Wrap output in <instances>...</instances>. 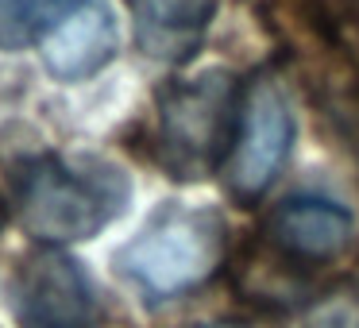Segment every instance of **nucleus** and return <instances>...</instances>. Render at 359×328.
Returning <instances> with one entry per match:
<instances>
[{
  "label": "nucleus",
  "instance_id": "nucleus-3",
  "mask_svg": "<svg viewBox=\"0 0 359 328\" xmlns=\"http://www.w3.org/2000/svg\"><path fill=\"white\" fill-rule=\"evenodd\" d=\"M243 81L232 70H201L158 89L155 155L170 178L197 182L224 166L240 116Z\"/></svg>",
  "mask_w": 359,
  "mask_h": 328
},
{
  "label": "nucleus",
  "instance_id": "nucleus-4",
  "mask_svg": "<svg viewBox=\"0 0 359 328\" xmlns=\"http://www.w3.org/2000/svg\"><path fill=\"white\" fill-rule=\"evenodd\" d=\"M294 147V109L286 86L271 70H259L243 81L240 116H236L232 147L224 155L220 178L240 205H255L278 182L282 166L290 163Z\"/></svg>",
  "mask_w": 359,
  "mask_h": 328
},
{
  "label": "nucleus",
  "instance_id": "nucleus-11",
  "mask_svg": "<svg viewBox=\"0 0 359 328\" xmlns=\"http://www.w3.org/2000/svg\"><path fill=\"white\" fill-rule=\"evenodd\" d=\"M313 101L359 166V81H313Z\"/></svg>",
  "mask_w": 359,
  "mask_h": 328
},
{
  "label": "nucleus",
  "instance_id": "nucleus-8",
  "mask_svg": "<svg viewBox=\"0 0 359 328\" xmlns=\"http://www.w3.org/2000/svg\"><path fill=\"white\" fill-rule=\"evenodd\" d=\"M35 47L43 55V66L58 81H86L112 62L120 32L101 0H74L70 8L50 20Z\"/></svg>",
  "mask_w": 359,
  "mask_h": 328
},
{
  "label": "nucleus",
  "instance_id": "nucleus-9",
  "mask_svg": "<svg viewBox=\"0 0 359 328\" xmlns=\"http://www.w3.org/2000/svg\"><path fill=\"white\" fill-rule=\"evenodd\" d=\"M135 20L143 55L163 62H186L197 55L220 0H124Z\"/></svg>",
  "mask_w": 359,
  "mask_h": 328
},
{
  "label": "nucleus",
  "instance_id": "nucleus-10",
  "mask_svg": "<svg viewBox=\"0 0 359 328\" xmlns=\"http://www.w3.org/2000/svg\"><path fill=\"white\" fill-rule=\"evenodd\" d=\"M74 0H0V50H24L39 43L58 12Z\"/></svg>",
  "mask_w": 359,
  "mask_h": 328
},
{
  "label": "nucleus",
  "instance_id": "nucleus-2",
  "mask_svg": "<svg viewBox=\"0 0 359 328\" xmlns=\"http://www.w3.org/2000/svg\"><path fill=\"white\" fill-rule=\"evenodd\" d=\"M228 251V224L205 205H163L116 251V271L147 301H174L205 286Z\"/></svg>",
  "mask_w": 359,
  "mask_h": 328
},
{
  "label": "nucleus",
  "instance_id": "nucleus-6",
  "mask_svg": "<svg viewBox=\"0 0 359 328\" xmlns=\"http://www.w3.org/2000/svg\"><path fill=\"white\" fill-rule=\"evenodd\" d=\"M12 305L24 328H101L93 282L62 251H39L20 263Z\"/></svg>",
  "mask_w": 359,
  "mask_h": 328
},
{
  "label": "nucleus",
  "instance_id": "nucleus-12",
  "mask_svg": "<svg viewBox=\"0 0 359 328\" xmlns=\"http://www.w3.org/2000/svg\"><path fill=\"white\" fill-rule=\"evenodd\" d=\"M302 328H359V294H328L309 305Z\"/></svg>",
  "mask_w": 359,
  "mask_h": 328
},
{
  "label": "nucleus",
  "instance_id": "nucleus-1",
  "mask_svg": "<svg viewBox=\"0 0 359 328\" xmlns=\"http://www.w3.org/2000/svg\"><path fill=\"white\" fill-rule=\"evenodd\" d=\"M132 182L104 158L39 155L12 182V205L27 235L43 243H78L124 217Z\"/></svg>",
  "mask_w": 359,
  "mask_h": 328
},
{
  "label": "nucleus",
  "instance_id": "nucleus-13",
  "mask_svg": "<svg viewBox=\"0 0 359 328\" xmlns=\"http://www.w3.org/2000/svg\"><path fill=\"white\" fill-rule=\"evenodd\" d=\"M205 328H255V324H205Z\"/></svg>",
  "mask_w": 359,
  "mask_h": 328
},
{
  "label": "nucleus",
  "instance_id": "nucleus-5",
  "mask_svg": "<svg viewBox=\"0 0 359 328\" xmlns=\"http://www.w3.org/2000/svg\"><path fill=\"white\" fill-rule=\"evenodd\" d=\"M263 16L317 66L313 81H359V0H263Z\"/></svg>",
  "mask_w": 359,
  "mask_h": 328
},
{
  "label": "nucleus",
  "instance_id": "nucleus-7",
  "mask_svg": "<svg viewBox=\"0 0 359 328\" xmlns=\"http://www.w3.org/2000/svg\"><path fill=\"white\" fill-rule=\"evenodd\" d=\"M351 235H355L351 212L328 197H286L263 224L271 255L294 271L340 259L351 247Z\"/></svg>",
  "mask_w": 359,
  "mask_h": 328
}]
</instances>
